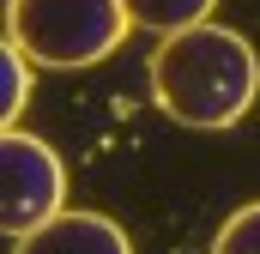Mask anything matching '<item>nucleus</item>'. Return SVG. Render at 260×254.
I'll use <instances>...</instances> for the list:
<instances>
[{
    "label": "nucleus",
    "instance_id": "7",
    "mask_svg": "<svg viewBox=\"0 0 260 254\" xmlns=\"http://www.w3.org/2000/svg\"><path fill=\"white\" fill-rule=\"evenodd\" d=\"M212 254H260V200L230 212V224L212 236Z\"/></svg>",
    "mask_w": 260,
    "mask_h": 254
},
{
    "label": "nucleus",
    "instance_id": "4",
    "mask_svg": "<svg viewBox=\"0 0 260 254\" xmlns=\"http://www.w3.org/2000/svg\"><path fill=\"white\" fill-rule=\"evenodd\" d=\"M12 254H133V236L109 212H61L43 230L18 236Z\"/></svg>",
    "mask_w": 260,
    "mask_h": 254
},
{
    "label": "nucleus",
    "instance_id": "2",
    "mask_svg": "<svg viewBox=\"0 0 260 254\" xmlns=\"http://www.w3.org/2000/svg\"><path fill=\"white\" fill-rule=\"evenodd\" d=\"M133 30L121 0H6V43L49 73H85L109 61Z\"/></svg>",
    "mask_w": 260,
    "mask_h": 254
},
{
    "label": "nucleus",
    "instance_id": "6",
    "mask_svg": "<svg viewBox=\"0 0 260 254\" xmlns=\"http://www.w3.org/2000/svg\"><path fill=\"white\" fill-rule=\"evenodd\" d=\"M30 55L18 49V43H6L0 49V115H6V127H18V115H24V97H30Z\"/></svg>",
    "mask_w": 260,
    "mask_h": 254
},
{
    "label": "nucleus",
    "instance_id": "3",
    "mask_svg": "<svg viewBox=\"0 0 260 254\" xmlns=\"http://www.w3.org/2000/svg\"><path fill=\"white\" fill-rule=\"evenodd\" d=\"M61 200H67V170L55 145L24 127H6V139H0V230L18 242V236L43 230L49 218H61L67 212Z\"/></svg>",
    "mask_w": 260,
    "mask_h": 254
},
{
    "label": "nucleus",
    "instance_id": "5",
    "mask_svg": "<svg viewBox=\"0 0 260 254\" xmlns=\"http://www.w3.org/2000/svg\"><path fill=\"white\" fill-rule=\"evenodd\" d=\"M133 18V30H157V37H182L194 24H212L218 0H121Z\"/></svg>",
    "mask_w": 260,
    "mask_h": 254
},
{
    "label": "nucleus",
    "instance_id": "1",
    "mask_svg": "<svg viewBox=\"0 0 260 254\" xmlns=\"http://www.w3.org/2000/svg\"><path fill=\"white\" fill-rule=\"evenodd\" d=\"M151 97L176 127L224 133L260 97V55L230 24H194L182 37H164L151 55Z\"/></svg>",
    "mask_w": 260,
    "mask_h": 254
}]
</instances>
